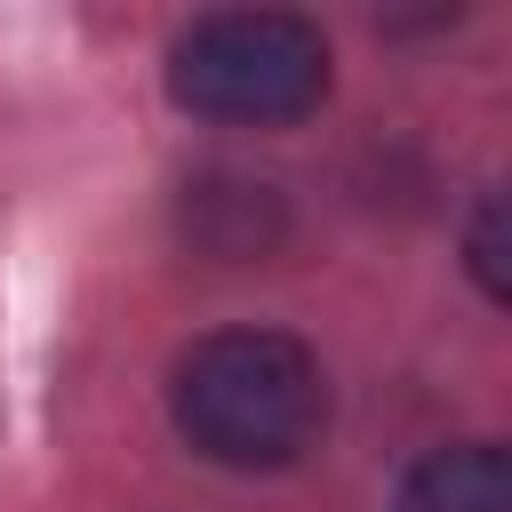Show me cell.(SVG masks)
<instances>
[{"label":"cell","instance_id":"cell-3","mask_svg":"<svg viewBox=\"0 0 512 512\" xmlns=\"http://www.w3.org/2000/svg\"><path fill=\"white\" fill-rule=\"evenodd\" d=\"M400 512H512V464H504V448L464 440V448L424 456L408 472V488H400Z\"/></svg>","mask_w":512,"mask_h":512},{"label":"cell","instance_id":"cell-1","mask_svg":"<svg viewBox=\"0 0 512 512\" xmlns=\"http://www.w3.org/2000/svg\"><path fill=\"white\" fill-rule=\"evenodd\" d=\"M168 408H176V432L200 456L240 464V472H272V464L312 448V432L328 416V384H320V360L296 336L224 328V336H200L176 360Z\"/></svg>","mask_w":512,"mask_h":512},{"label":"cell","instance_id":"cell-2","mask_svg":"<svg viewBox=\"0 0 512 512\" xmlns=\"http://www.w3.org/2000/svg\"><path fill=\"white\" fill-rule=\"evenodd\" d=\"M168 88L184 112L280 128L328 96V40L280 8H224L168 48Z\"/></svg>","mask_w":512,"mask_h":512},{"label":"cell","instance_id":"cell-4","mask_svg":"<svg viewBox=\"0 0 512 512\" xmlns=\"http://www.w3.org/2000/svg\"><path fill=\"white\" fill-rule=\"evenodd\" d=\"M472 264H480L488 296H504V240H496V200L480 208V232H472Z\"/></svg>","mask_w":512,"mask_h":512}]
</instances>
